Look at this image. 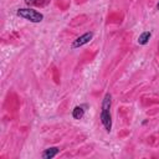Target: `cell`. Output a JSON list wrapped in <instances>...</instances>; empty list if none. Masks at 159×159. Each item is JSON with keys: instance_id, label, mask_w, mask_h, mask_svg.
<instances>
[{"instance_id": "obj_3", "label": "cell", "mask_w": 159, "mask_h": 159, "mask_svg": "<svg viewBox=\"0 0 159 159\" xmlns=\"http://www.w3.org/2000/svg\"><path fill=\"white\" fill-rule=\"evenodd\" d=\"M101 122H102L104 129L109 133L111 129H112V117H111V111L101 109Z\"/></svg>"}, {"instance_id": "obj_4", "label": "cell", "mask_w": 159, "mask_h": 159, "mask_svg": "<svg viewBox=\"0 0 159 159\" xmlns=\"http://www.w3.org/2000/svg\"><path fill=\"white\" fill-rule=\"evenodd\" d=\"M58 153H60V149H58L57 147H52V148H47V149H45V150L42 152L41 157H42L43 159H52V158L56 157Z\"/></svg>"}, {"instance_id": "obj_7", "label": "cell", "mask_w": 159, "mask_h": 159, "mask_svg": "<svg viewBox=\"0 0 159 159\" xmlns=\"http://www.w3.org/2000/svg\"><path fill=\"white\" fill-rule=\"evenodd\" d=\"M25 2H26L27 5H30V4H32V2H35V0H25Z\"/></svg>"}, {"instance_id": "obj_5", "label": "cell", "mask_w": 159, "mask_h": 159, "mask_svg": "<svg viewBox=\"0 0 159 159\" xmlns=\"http://www.w3.org/2000/svg\"><path fill=\"white\" fill-rule=\"evenodd\" d=\"M84 116V107L83 106H76L72 109V117L75 119H82Z\"/></svg>"}, {"instance_id": "obj_2", "label": "cell", "mask_w": 159, "mask_h": 159, "mask_svg": "<svg viewBox=\"0 0 159 159\" xmlns=\"http://www.w3.org/2000/svg\"><path fill=\"white\" fill-rule=\"evenodd\" d=\"M92 37H93V32H91V31L84 32L83 35H81V36H78L76 40H73V42H72V45H71V48L75 50V48H78V47H81V46L88 43V42L92 40Z\"/></svg>"}, {"instance_id": "obj_8", "label": "cell", "mask_w": 159, "mask_h": 159, "mask_svg": "<svg viewBox=\"0 0 159 159\" xmlns=\"http://www.w3.org/2000/svg\"><path fill=\"white\" fill-rule=\"evenodd\" d=\"M157 9H158V10H159V2H158V4H157Z\"/></svg>"}, {"instance_id": "obj_1", "label": "cell", "mask_w": 159, "mask_h": 159, "mask_svg": "<svg viewBox=\"0 0 159 159\" xmlns=\"http://www.w3.org/2000/svg\"><path fill=\"white\" fill-rule=\"evenodd\" d=\"M16 15L30 21V22H41L43 20V15L34 9L30 7H24V9H19L16 11Z\"/></svg>"}, {"instance_id": "obj_6", "label": "cell", "mask_w": 159, "mask_h": 159, "mask_svg": "<svg viewBox=\"0 0 159 159\" xmlns=\"http://www.w3.org/2000/svg\"><path fill=\"white\" fill-rule=\"evenodd\" d=\"M150 36H152L150 31H144V32H142V34L139 35V37H138V43H139V45H147L148 41H149V39H150Z\"/></svg>"}]
</instances>
